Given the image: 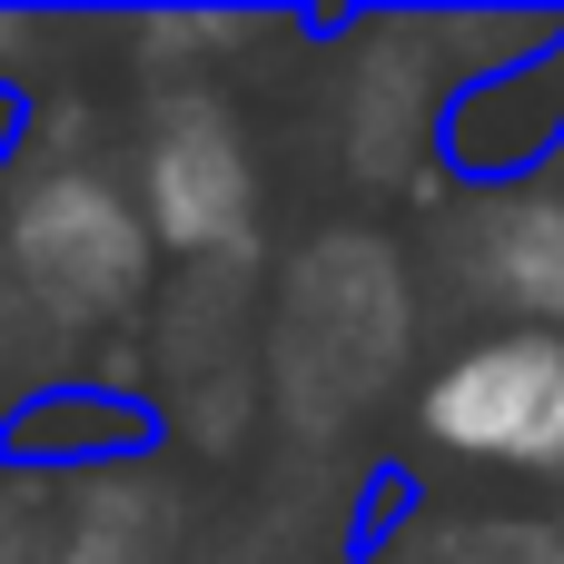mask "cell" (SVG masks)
I'll use <instances>...</instances> for the list:
<instances>
[{
	"label": "cell",
	"instance_id": "cell-11",
	"mask_svg": "<svg viewBox=\"0 0 564 564\" xmlns=\"http://www.w3.org/2000/svg\"><path fill=\"white\" fill-rule=\"evenodd\" d=\"M20 159H30V99H0V188H10Z\"/></svg>",
	"mask_w": 564,
	"mask_h": 564
},
{
	"label": "cell",
	"instance_id": "cell-5",
	"mask_svg": "<svg viewBox=\"0 0 564 564\" xmlns=\"http://www.w3.org/2000/svg\"><path fill=\"white\" fill-rule=\"evenodd\" d=\"M555 139H564V40H545L535 59L476 69V79L446 99V119H436L446 169L476 178V188H516Z\"/></svg>",
	"mask_w": 564,
	"mask_h": 564
},
{
	"label": "cell",
	"instance_id": "cell-8",
	"mask_svg": "<svg viewBox=\"0 0 564 564\" xmlns=\"http://www.w3.org/2000/svg\"><path fill=\"white\" fill-rule=\"evenodd\" d=\"M258 40V20H198V10H169V20H129L119 30V50L139 59V79H149V99H169V89H218V50H248Z\"/></svg>",
	"mask_w": 564,
	"mask_h": 564
},
{
	"label": "cell",
	"instance_id": "cell-4",
	"mask_svg": "<svg viewBox=\"0 0 564 564\" xmlns=\"http://www.w3.org/2000/svg\"><path fill=\"white\" fill-rule=\"evenodd\" d=\"M446 268L456 288L506 317V327H564V198L516 178V188H486L456 208L446 228Z\"/></svg>",
	"mask_w": 564,
	"mask_h": 564
},
{
	"label": "cell",
	"instance_id": "cell-10",
	"mask_svg": "<svg viewBox=\"0 0 564 564\" xmlns=\"http://www.w3.org/2000/svg\"><path fill=\"white\" fill-rule=\"evenodd\" d=\"M0 564H50V496L30 476L0 486Z\"/></svg>",
	"mask_w": 564,
	"mask_h": 564
},
{
	"label": "cell",
	"instance_id": "cell-6",
	"mask_svg": "<svg viewBox=\"0 0 564 564\" xmlns=\"http://www.w3.org/2000/svg\"><path fill=\"white\" fill-rule=\"evenodd\" d=\"M50 564H178V486L159 456L89 466L50 496Z\"/></svg>",
	"mask_w": 564,
	"mask_h": 564
},
{
	"label": "cell",
	"instance_id": "cell-1",
	"mask_svg": "<svg viewBox=\"0 0 564 564\" xmlns=\"http://www.w3.org/2000/svg\"><path fill=\"white\" fill-rule=\"evenodd\" d=\"M159 238L119 169L89 149H30L0 188V317H30L40 337L79 347L149 307Z\"/></svg>",
	"mask_w": 564,
	"mask_h": 564
},
{
	"label": "cell",
	"instance_id": "cell-3",
	"mask_svg": "<svg viewBox=\"0 0 564 564\" xmlns=\"http://www.w3.org/2000/svg\"><path fill=\"white\" fill-rule=\"evenodd\" d=\"M416 436L486 476H564V327H476L416 387Z\"/></svg>",
	"mask_w": 564,
	"mask_h": 564
},
{
	"label": "cell",
	"instance_id": "cell-9",
	"mask_svg": "<svg viewBox=\"0 0 564 564\" xmlns=\"http://www.w3.org/2000/svg\"><path fill=\"white\" fill-rule=\"evenodd\" d=\"M50 50H59V30H50V20L0 10V99H30V89L50 79Z\"/></svg>",
	"mask_w": 564,
	"mask_h": 564
},
{
	"label": "cell",
	"instance_id": "cell-12",
	"mask_svg": "<svg viewBox=\"0 0 564 564\" xmlns=\"http://www.w3.org/2000/svg\"><path fill=\"white\" fill-rule=\"evenodd\" d=\"M0 416H10V397H0Z\"/></svg>",
	"mask_w": 564,
	"mask_h": 564
},
{
	"label": "cell",
	"instance_id": "cell-7",
	"mask_svg": "<svg viewBox=\"0 0 564 564\" xmlns=\"http://www.w3.org/2000/svg\"><path fill=\"white\" fill-rule=\"evenodd\" d=\"M159 426L129 387H89V377H59V387H30L10 397L0 416V466L20 476H89V466H119V456H149Z\"/></svg>",
	"mask_w": 564,
	"mask_h": 564
},
{
	"label": "cell",
	"instance_id": "cell-2",
	"mask_svg": "<svg viewBox=\"0 0 564 564\" xmlns=\"http://www.w3.org/2000/svg\"><path fill=\"white\" fill-rule=\"evenodd\" d=\"M129 198L178 268H228L258 248V139L228 109V89H169L139 109L129 139Z\"/></svg>",
	"mask_w": 564,
	"mask_h": 564
}]
</instances>
